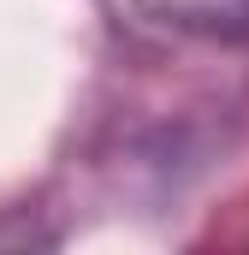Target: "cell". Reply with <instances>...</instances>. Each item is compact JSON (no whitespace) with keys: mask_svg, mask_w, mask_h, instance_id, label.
<instances>
[]
</instances>
